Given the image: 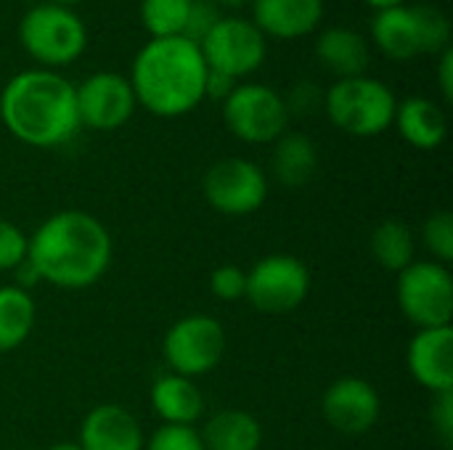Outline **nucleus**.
<instances>
[{
  "instance_id": "b1692460",
  "label": "nucleus",
  "mask_w": 453,
  "mask_h": 450,
  "mask_svg": "<svg viewBox=\"0 0 453 450\" xmlns=\"http://www.w3.org/2000/svg\"><path fill=\"white\" fill-rule=\"evenodd\" d=\"M369 249L372 257L377 260V265H382L385 271L401 273L414 263V233L403 220H382L369 239Z\"/></svg>"
},
{
  "instance_id": "412c9836",
  "label": "nucleus",
  "mask_w": 453,
  "mask_h": 450,
  "mask_svg": "<svg viewBox=\"0 0 453 450\" xmlns=\"http://www.w3.org/2000/svg\"><path fill=\"white\" fill-rule=\"evenodd\" d=\"M273 175L287 188H303L319 170V149L305 133H284L273 146Z\"/></svg>"
},
{
  "instance_id": "f03ea898",
  "label": "nucleus",
  "mask_w": 453,
  "mask_h": 450,
  "mask_svg": "<svg viewBox=\"0 0 453 450\" xmlns=\"http://www.w3.org/2000/svg\"><path fill=\"white\" fill-rule=\"evenodd\" d=\"M0 119L21 143L50 149L80 130L74 85L53 69H27L0 93Z\"/></svg>"
},
{
  "instance_id": "c85d7f7f",
  "label": "nucleus",
  "mask_w": 453,
  "mask_h": 450,
  "mask_svg": "<svg viewBox=\"0 0 453 450\" xmlns=\"http://www.w3.org/2000/svg\"><path fill=\"white\" fill-rule=\"evenodd\" d=\"M27 247H29L27 233L19 225L0 220V273L16 271L27 260Z\"/></svg>"
},
{
  "instance_id": "7c9ffc66",
  "label": "nucleus",
  "mask_w": 453,
  "mask_h": 450,
  "mask_svg": "<svg viewBox=\"0 0 453 450\" xmlns=\"http://www.w3.org/2000/svg\"><path fill=\"white\" fill-rule=\"evenodd\" d=\"M324 103V93L313 85V82H300L292 88L289 98H284V106L287 111L292 114H313L319 106Z\"/></svg>"
},
{
  "instance_id": "cd10ccee",
  "label": "nucleus",
  "mask_w": 453,
  "mask_h": 450,
  "mask_svg": "<svg viewBox=\"0 0 453 450\" xmlns=\"http://www.w3.org/2000/svg\"><path fill=\"white\" fill-rule=\"evenodd\" d=\"M210 292L223 302L244 300L247 294V271L239 265H220L210 273Z\"/></svg>"
},
{
  "instance_id": "2eb2a0df",
  "label": "nucleus",
  "mask_w": 453,
  "mask_h": 450,
  "mask_svg": "<svg viewBox=\"0 0 453 450\" xmlns=\"http://www.w3.org/2000/svg\"><path fill=\"white\" fill-rule=\"evenodd\" d=\"M409 371L433 395L453 393V329H419L409 345Z\"/></svg>"
},
{
  "instance_id": "4468645a",
  "label": "nucleus",
  "mask_w": 453,
  "mask_h": 450,
  "mask_svg": "<svg viewBox=\"0 0 453 450\" xmlns=\"http://www.w3.org/2000/svg\"><path fill=\"white\" fill-rule=\"evenodd\" d=\"M321 411L337 432L366 435L377 424L382 403L372 382L361 377H342L326 387Z\"/></svg>"
},
{
  "instance_id": "20e7f679",
  "label": "nucleus",
  "mask_w": 453,
  "mask_h": 450,
  "mask_svg": "<svg viewBox=\"0 0 453 450\" xmlns=\"http://www.w3.org/2000/svg\"><path fill=\"white\" fill-rule=\"evenodd\" d=\"M372 40L395 58L409 61L427 53H443L451 45V24L433 5H395L377 11L372 19Z\"/></svg>"
},
{
  "instance_id": "393cba45",
  "label": "nucleus",
  "mask_w": 453,
  "mask_h": 450,
  "mask_svg": "<svg viewBox=\"0 0 453 450\" xmlns=\"http://www.w3.org/2000/svg\"><path fill=\"white\" fill-rule=\"evenodd\" d=\"M191 0H141V21L157 37H183Z\"/></svg>"
},
{
  "instance_id": "6ab92c4d",
  "label": "nucleus",
  "mask_w": 453,
  "mask_h": 450,
  "mask_svg": "<svg viewBox=\"0 0 453 450\" xmlns=\"http://www.w3.org/2000/svg\"><path fill=\"white\" fill-rule=\"evenodd\" d=\"M316 56L324 69L337 74L340 80L361 77L369 69V42L364 34L348 27H329L316 40Z\"/></svg>"
},
{
  "instance_id": "bb28decb",
  "label": "nucleus",
  "mask_w": 453,
  "mask_h": 450,
  "mask_svg": "<svg viewBox=\"0 0 453 450\" xmlns=\"http://www.w3.org/2000/svg\"><path fill=\"white\" fill-rule=\"evenodd\" d=\"M143 450H204L202 435L194 427L180 424H162L149 440Z\"/></svg>"
},
{
  "instance_id": "39448f33",
  "label": "nucleus",
  "mask_w": 453,
  "mask_h": 450,
  "mask_svg": "<svg viewBox=\"0 0 453 450\" xmlns=\"http://www.w3.org/2000/svg\"><path fill=\"white\" fill-rule=\"evenodd\" d=\"M393 90L374 77H348L337 80L324 95V109L329 119L348 135L372 138L385 133L395 119Z\"/></svg>"
},
{
  "instance_id": "a878e982",
  "label": "nucleus",
  "mask_w": 453,
  "mask_h": 450,
  "mask_svg": "<svg viewBox=\"0 0 453 450\" xmlns=\"http://www.w3.org/2000/svg\"><path fill=\"white\" fill-rule=\"evenodd\" d=\"M422 241L427 252L435 257V263L449 265L453 260V215L449 210H441L427 217L422 228Z\"/></svg>"
},
{
  "instance_id": "9d476101",
  "label": "nucleus",
  "mask_w": 453,
  "mask_h": 450,
  "mask_svg": "<svg viewBox=\"0 0 453 450\" xmlns=\"http://www.w3.org/2000/svg\"><path fill=\"white\" fill-rule=\"evenodd\" d=\"M311 294V271L292 255H268L247 271L244 300L271 316L300 308Z\"/></svg>"
},
{
  "instance_id": "e433bc0d",
  "label": "nucleus",
  "mask_w": 453,
  "mask_h": 450,
  "mask_svg": "<svg viewBox=\"0 0 453 450\" xmlns=\"http://www.w3.org/2000/svg\"><path fill=\"white\" fill-rule=\"evenodd\" d=\"M50 450H82V448H80V443H56Z\"/></svg>"
},
{
  "instance_id": "7ed1b4c3",
  "label": "nucleus",
  "mask_w": 453,
  "mask_h": 450,
  "mask_svg": "<svg viewBox=\"0 0 453 450\" xmlns=\"http://www.w3.org/2000/svg\"><path fill=\"white\" fill-rule=\"evenodd\" d=\"M130 85L135 101L157 117H180L204 101L207 64L186 37H151L135 56Z\"/></svg>"
},
{
  "instance_id": "9b49d317",
  "label": "nucleus",
  "mask_w": 453,
  "mask_h": 450,
  "mask_svg": "<svg viewBox=\"0 0 453 450\" xmlns=\"http://www.w3.org/2000/svg\"><path fill=\"white\" fill-rule=\"evenodd\" d=\"M204 64L210 72H220L226 77H244L260 69L265 61V34L247 19L220 16L215 27L199 42Z\"/></svg>"
},
{
  "instance_id": "1a4fd4ad",
  "label": "nucleus",
  "mask_w": 453,
  "mask_h": 450,
  "mask_svg": "<svg viewBox=\"0 0 453 450\" xmlns=\"http://www.w3.org/2000/svg\"><path fill=\"white\" fill-rule=\"evenodd\" d=\"M223 119L244 143H276L287 133L289 111L273 88L244 82L223 101Z\"/></svg>"
},
{
  "instance_id": "423d86ee",
  "label": "nucleus",
  "mask_w": 453,
  "mask_h": 450,
  "mask_svg": "<svg viewBox=\"0 0 453 450\" xmlns=\"http://www.w3.org/2000/svg\"><path fill=\"white\" fill-rule=\"evenodd\" d=\"M19 40L35 61L45 66H64L82 56L88 32L72 8L40 3L24 13L19 24Z\"/></svg>"
},
{
  "instance_id": "0eeeda50",
  "label": "nucleus",
  "mask_w": 453,
  "mask_h": 450,
  "mask_svg": "<svg viewBox=\"0 0 453 450\" xmlns=\"http://www.w3.org/2000/svg\"><path fill=\"white\" fill-rule=\"evenodd\" d=\"M398 305L417 329L451 326V271L435 260H414L398 273Z\"/></svg>"
},
{
  "instance_id": "dca6fc26",
  "label": "nucleus",
  "mask_w": 453,
  "mask_h": 450,
  "mask_svg": "<svg viewBox=\"0 0 453 450\" xmlns=\"http://www.w3.org/2000/svg\"><path fill=\"white\" fill-rule=\"evenodd\" d=\"M82 450H143L146 440L138 419L117 403L96 406L80 427Z\"/></svg>"
},
{
  "instance_id": "f704fd0d",
  "label": "nucleus",
  "mask_w": 453,
  "mask_h": 450,
  "mask_svg": "<svg viewBox=\"0 0 453 450\" xmlns=\"http://www.w3.org/2000/svg\"><path fill=\"white\" fill-rule=\"evenodd\" d=\"M364 3H369L372 8H377V11H385V8H395V5H403L406 0H364Z\"/></svg>"
},
{
  "instance_id": "473e14b6",
  "label": "nucleus",
  "mask_w": 453,
  "mask_h": 450,
  "mask_svg": "<svg viewBox=\"0 0 453 450\" xmlns=\"http://www.w3.org/2000/svg\"><path fill=\"white\" fill-rule=\"evenodd\" d=\"M236 88V80L234 77H226L220 72H210L207 69V85H204V98H228L231 90Z\"/></svg>"
},
{
  "instance_id": "f3484780",
  "label": "nucleus",
  "mask_w": 453,
  "mask_h": 450,
  "mask_svg": "<svg viewBox=\"0 0 453 450\" xmlns=\"http://www.w3.org/2000/svg\"><path fill=\"white\" fill-rule=\"evenodd\" d=\"M324 16V0H252V24L271 37L297 40L311 34Z\"/></svg>"
},
{
  "instance_id": "4be33fe9",
  "label": "nucleus",
  "mask_w": 453,
  "mask_h": 450,
  "mask_svg": "<svg viewBox=\"0 0 453 450\" xmlns=\"http://www.w3.org/2000/svg\"><path fill=\"white\" fill-rule=\"evenodd\" d=\"M204 450H260L263 427L247 411H220L202 427Z\"/></svg>"
},
{
  "instance_id": "6e6552de",
  "label": "nucleus",
  "mask_w": 453,
  "mask_h": 450,
  "mask_svg": "<svg viewBox=\"0 0 453 450\" xmlns=\"http://www.w3.org/2000/svg\"><path fill=\"white\" fill-rule=\"evenodd\" d=\"M226 353V329L220 321L204 313L186 316L175 321L162 342L165 363L173 374L180 377H204L210 374Z\"/></svg>"
},
{
  "instance_id": "2f4dec72",
  "label": "nucleus",
  "mask_w": 453,
  "mask_h": 450,
  "mask_svg": "<svg viewBox=\"0 0 453 450\" xmlns=\"http://www.w3.org/2000/svg\"><path fill=\"white\" fill-rule=\"evenodd\" d=\"M430 422L443 440V446L453 443V393H441L435 395V403L430 408Z\"/></svg>"
},
{
  "instance_id": "ddd939ff",
  "label": "nucleus",
  "mask_w": 453,
  "mask_h": 450,
  "mask_svg": "<svg viewBox=\"0 0 453 450\" xmlns=\"http://www.w3.org/2000/svg\"><path fill=\"white\" fill-rule=\"evenodd\" d=\"M80 127L117 130L135 111V93L127 77L117 72H96L82 85H74Z\"/></svg>"
},
{
  "instance_id": "4c0bfd02",
  "label": "nucleus",
  "mask_w": 453,
  "mask_h": 450,
  "mask_svg": "<svg viewBox=\"0 0 453 450\" xmlns=\"http://www.w3.org/2000/svg\"><path fill=\"white\" fill-rule=\"evenodd\" d=\"M45 3H53V5H74V3H80V0H45Z\"/></svg>"
},
{
  "instance_id": "72a5a7b5",
  "label": "nucleus",
  "mask_w": 453,
  "mask_h": 450,
  "mask_svg": "<svg viewBox=\"0 0 453 450\" xmlns=\"http://www.w3.org/2000/svg\"><path fill=\"white\" fill-rule=\"evenodd\" d=\"M438 85H441V93L446 101L453 98V48L449 45L443 53H441V64H438Z\"/></svg>"
},
{
  "instance_id": "c756f323",
  "label": "nucleus",
  "mask_w": 453,
  "mask_h": 450,
  "mask_svg": "<svg viewBox=\"0 0 453 450\" xmlns=\"http://www.w3.org/2000/svg\"><path fill=\"white\" fill-rule=\"evenodd\" d=\"M218 19H220V8L212 0H191V11H188L183 37L199 45L204 40V34L215 27Z\"/></svg>"
},
{
  "instance_id": "a211bd4d",
  "label": "nucleus",
  "mask_w": 453,
  "mask_h": 450,
  "mask_svg": "<svg viewBox=\"0 0 453 450\" xmlns=\"http://www.w3.org/2000/svg\"><path fill=\"white\" fill-rule=\"evenodd\" d=\"M151 408L162 424L194 427L204 414V395L194 379L167 371L151 385Z\"/></svg>"
},
{
  "instance_id": "f257e3e1",
  "label": "nucleus",
  "mask_w": 453,
  "mask_h": 450,
  "mask_svg": "<svg viewBox=\"0 0 453 450\" xmlns=\"http://www.w3.org/2000/svg\"><path fill=\"white\" fill-rule=\"evenodd\" d=\"M27 263L40 281L58 289L93 286L111 263V236L106 225L82 210L50 215L29 239Z\"/></svg>"
},
{
  "instance_id": "c9c22d12",
  "label": "nucleus",
  "mask_w": 453,
  "mask_h": 450,
  "mask_svg": "<svg viewBox=\"0 0 453 450\" xmlns=\"http://www.w3.org/2000/svg\"><path fill=\"white\" fill-rule=\"evenodd\" d=\"M212 3H215L218 8H231V11H234V8H242V5L250 3V0H212Z\"/></svg>"
},
{
  "instance_id": "f8f14e48",
  "label": "nucleus",
  "mask_w": 453,
  "mask_h": 450,
  "mask_svg": "<svg viewBox=\"0 0 453 450\" xmlns=\"http://www.w3.org/2000/svg\"><path fill=\"white\" fill-rule=\"evenodd\" d=\"M204 199L220 215L242 217L263 207L268 196V180L263 170L242 156H228L215 162L202 180Z\"/></svg>"
},
{
  "instance_id": "5701e85b",
  "label": "nucleus",
  "mask_w": 453,
  "mask_h": 450,
  "mask_svg": "<svg viewBox=\"0 0 453 450\" xmlns=\"http://www.w3.org/2000/svg\"><path fill=\"white\" fill-rule=\"evenodd\" d=\"M35 302L29 292L13 286H0V353H11L27 342L35 329Z\"/></svg>"
},
{
  "instance_id": "aec40b11",
  "label": "nucleus",
  "mask_w": 453,
  "mask_h": 450,
  "mask_svg": "<svg viewBox=\"0 0 453 450\" xmlns=\"http://www.w3.org/2000/svg\"><path fill=\"white\" fill-rule=\"evenodd\" d=\"M393 122L398 125L401 138L406 143H411L414 149H422V151L438 149L449 133V122H446L443 109L425 95L406 98L401 106H395Z\"/></svg>"
}]
</instances>
